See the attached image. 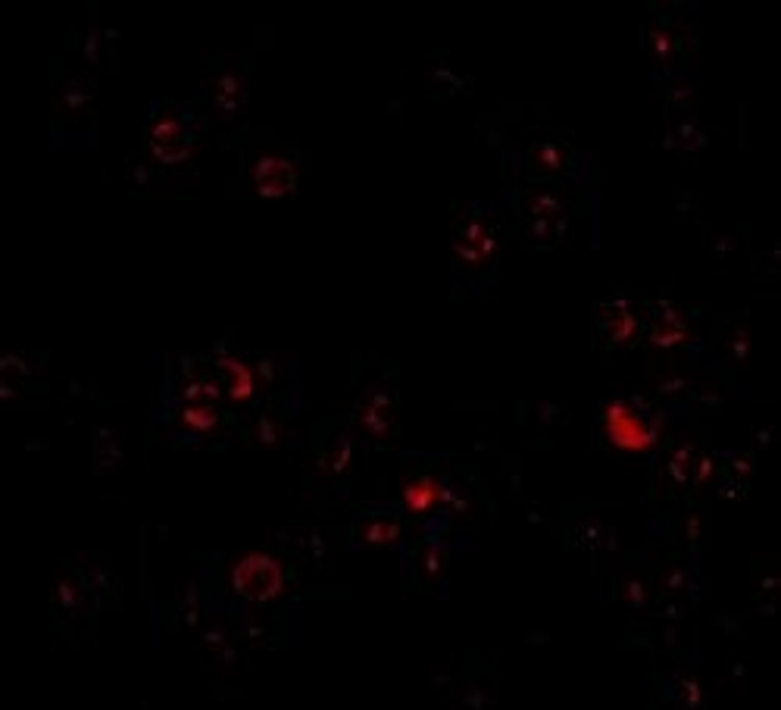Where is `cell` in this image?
Returning a JSON list of instances; mask_svg holds the SVG:
<instances>
[{
	"mask_svg": "<svg viewBox=\"0 0 781 710\" xmlns=\"http://www.w3.org/2000/svg\"><path fill=\"white\" fill-rule=\"evenodd\" d=\"M360 538L369 544H391L400 538V523L391 517H376V519H366V523H360Z\"/></svg>",
	"mask_w": 781,
	"mask_h": 710,
	"instance_id": "cell-12",
	"label": "cell"
},
{
	"mask_svg": "<svg viewBox=\"0 0 781 710\" xmlns=\"http://www.w3.org/2000/svg\"><path fill=\"white\" fill-rule=\"evenodd\" d=\"M603 423H607V435L613 439V445L622 451H647L653 445V432L628 404H609Z\"/></svg>",
	"mask_w": 781,
	"mask_h": 710,
	"instance_id": "cell-4",
	"label": "cell"
},
{
	"mask_svg": "<svg viewBox=\"0 0 781 710\" xmlns=\"http://www.w3.org/2000/svg\"><path fill=\"white\" fill-rule=\"evenodd\" d=\"M494 253H497V235H494V229L481 217H472L460 232H456L454 257L460 266L479 272V269H485V266H491Z\"/></svg>",
	"mask_w": 781,
	"mask_h": 710,
	"instance_id": "cell-2",
	"label": "cell"
},
{
	"mask_svg": "<svg viewBox=\"0 0 781 710\" xmlns=\"http://www.w3.org/2000/svg\"><path fill=\"white\" fill-rule=\"evenodd\" d=\"M150 150H154L157 160L163 163H182L191 157L194 144H191V135L185 132V125H182L179 116H173V113H166V116H160L154 125H150Z\"/></svg>",
	"mask_w": 781,
	"mask_h": 710,
	"instance_id": "cell-5",
	"label": "cell"
},
{
	"mask_svg": "<svg viewBox=\"0 0 781 710\" xmlns=\"http://www.w3.org/2000/svg\"><path fill=\"white\" fill-rule=\"evenodd\" d=\"M241 104V81L234 75H222L219 85H216V107L222 113H234Z\"/></svg>",
	"mask_w": 781,
	"mask_h": 710,
	"instance_id": "cell-15",
	"label": "cell"
},
{
	"mask_svg": "<svg viewBox=\"0 0 781 710\" xmlns=\"http://www.w3.org/2000/svg\"><path fill=\"white\" fill-rule=\"evenodd\" d=\"M216 364L222 366V370H225V376H228V398H232V401H238V404H244V401H250L253 398V391H257V376H253V370L250 366L244 364V360H238V357H216Z\"/></svg>",
	"mask_w": 781,
	"mask_h": 710,
	"instance_id": "cell-8",
	"label": "cell"
},
{
	"mask_svg": "<svg viewBox=\"0 0 781 710\" xmlns=\"http://www.w3.org/2000/svg\"><path fill=\"white\" fill-rule=\"evenodd\" d=\"M522 210L529 219H554V217H563V201L556 198L554 192H535L525 198Z\"/></svg>",
	"mask_w": 781,
	"mask_h": 710,
	"instance_id": "cell-13",
	"label": "cell"
},
{
	"mask_svg": "<svg viewBox=\"0 0 781 710\" xmlns=\"http://www.w3.org/2000/svg\"><path fill=\"white\" fill-rule=\"evenodd\" d=\"M653 50H657L659 60H669V54H672V38H669V31H666V29L653 31Z\"/></svg>",
	"mask_w": 781,
	"mask_h": 710,
	"instance_id": "cell-18",
	"label": "cell"
},
{
	"mask_svg": "<svg viewBox=\"0 0 781 710\" xmlns=\"http://www.w3.org/2000/svg\"><path fill=\"white\" fill-rule=\"evenodd\" d=\"M360 423H363V429L372 435V439H388L391 435V407L385 398H376V401H369L363 407V414H360Z\"/></svg>",
	"mask_w": 781,
	"mask_h": 710,
	"instance_id": "cell-9",
	"label": "cell"
},
{
	"mask_svg": "<svg viewBox=\"0 0 781 710\" xmlns=\"http://www.w3.org/2000/svg\"><path fill=\"white\" fill-rule=\"evenodd\" d=\"M444 498H447V492L435 475H419V479H410L403 485V507L412 517H425V513L437 510Z\"/></svg>",
	"mask_w": 781,
	"mask_h": 710,
	"instance_id": "cell-6",
	"label": "cell"
},
{
	"mask_svg": "<svg viewBox=\"0 0 781 710\" xmlns=\"http://www.w3.org/2000/svg\"><path fill=\"white\" fill-rule=\"evenodd\" d=\"M607 329H609V341H613V345H632V341L638 338V320H634V313L625 304H613Z\"/></svg>",
	"mask_w": 781,
	"mask_h": 710,
	"instance_id": "cell-10",
	"label": "cell"
},
{
	"mask_svg": "<svg viewBox=\"0 0 781 710\" xmlns=\"http://www.w3.org/2000/svg\"><path fill=\"white\" fill-rule=\"evenodd\" d=\"M182 426L191 429L197 435H209L219 426V410H216V404H185V410H182Z\"/></svg>",
	"mask_w": 781,
	"mask_h": 710,
	"instance_id": "cell-11",
	"label": "cell"
},
{
	"mask_svg": "<svg viewBox=\"0 0 781 710\" xmlns=\"http://www.w3.org/2000/svg\"><path fill=\"white\" fill-rule=\"evenodd\" d=\"M219 382L216 379H191L185 385V404H216L219 401Z\"/></svg>",
	"mask_w": 781,
	"mask_h": 710,
	"instance_id": "cell-14",
	"label": "cell"
},
{
	"mask_svg": "<svg viewBox=\"0 0 781 710\" xmlns=\"http://www.w3.org/2000/svg\"><path fill=\"white\" fill-rule=\"evenodd\" d=\"M250 182L259 198H288L297 185V163L282 154H257Z\"/></svg>",
	"mask_w": 781,
	"mask_h": 710,
	"instance_id": "cell-3",
	"label": "cell"
},
{
	"mask_svg": "<svg viewBox=\"0 0 781 710\" xmlns=\"http://www.w3.org/2000/svg\"><path fill=\"white\" fill-rule=\"evenodd\" d=\"M688 338H691V329L688 322L682 320V313H678L675 307H669V304H663V307L657 310V316H653L650 341L657 347H675Z\"/></svg>",
	"mask_w": 781,
	"mask_h": 710,
	"instance_id": "cell-7",
	"label": "cell"
},
{
	"mask_svg": "<svg viewBox=\"0 0 781 710\" xmlns=\"http://www.w3.org/2000/svg\"><path fill=\"white\" fill-rule=\"evenodd\" d=\"M232 588L247 601H272L284 592L282 563L269 554H244L232 567Z\"/></svg>",
	"mask_w": 781,
	"mask_h": 710,
	"instance_id": "cell-1",
	"label": "cell"
},
{
	"mask_svg": "<svg viewBox=\"0 0 781 710\" xmlns=\"http://www.w3.org/2000/svg\"><path fill=\"white\" fill-rule=\"evenodd\" d=\"M691 466H694V451H691V445L678 448L675 458H672V479L678 482V485H684V482H691Z\"/></svg>",
	"mask_w": 781,
	"mask_h": 710,
	"instance_id": "cell-17",
	"label": "cell"
},
{
	"mask_svg": "<svg viewBox=\"0 0 781 710\" xmlns=\"http://www.w3.org/2000/svg\"><path fill=\"white\" fill-rule=\"evenodd\" d=\"M531 160H535L538 167H544V169H563L569 163V157H566V150H563L560 144H541V148H535Z\"/></svg>",
	"mask_w": 781,
	"mask_h": 710,
	"instance_id": "cell-16",
	"label": "cell"
}]
</instances>
